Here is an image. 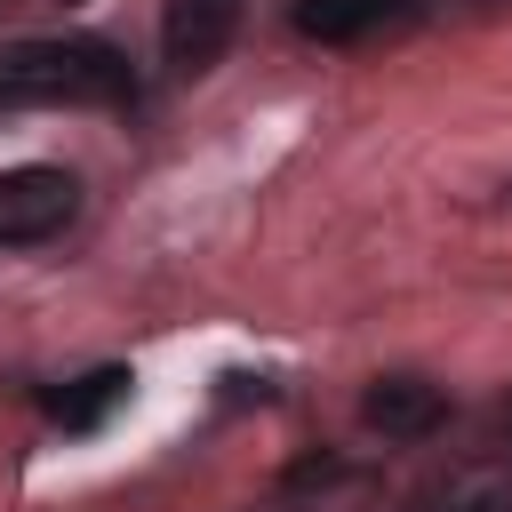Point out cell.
<instances>
[{
	"mask_svg": "<svg viewBox=\"0 0 512 512\" xmlns=\"http://www.w3.org/2000/svg\"><path fill=\"white\" fill-rule=\"evenodd\" d=\"M0 104H136V64L104 40L48 32L0 48Z\"/></svg>",
	"mask_w": 512,
	"mask_h": 512,
	"instance_id": "6da1fadb",
	"label": "cell"
},
{
	"mask_svg": "<svg viewBox=\"0 0 512 512\" xmlns=\"http://www.w3.org/2000/svg\"><path fill=\"white\" fill-rule=\"evenodd\" d=\"M72 216H80L72 168H48V160L0 168V248H40V240H56Z\"/></svg>",
	"mask_w": 512,
	"mask_h": 512,
	"instance_id": "7a4b0ae2",
	"label": "cell"
},
{
	"mask_svg": "<svg viewBox=\"0 0 512 512\" xmlns=\"http://www.w3.org/2000/svg\"><path fill=\"white\" fill-rule=\"evenodd\" d=\"M240 8L248 0H168V16H160V56H168V72H208L224 48H232V32H240Z\"/></svg>",
	"mask_w": 512,
	"mask_h": 512,
	"instance_id": "3957f363",
	"label": "cell"
},
{
	"mask_svg": "<svg viewBox=\"0 0 512 512\" xmlns=\"http://www.w3.org/2000/svg\"><path fill=\"white\" fill-rule=\"evenodd\" d=\"M424 0H296V32L304 40H328V48H352V40H384L400 24H416Z\"/></svg>",
	"mask_w": 512,
	"mask_h": 512,
	"instance_id": "277c9868",
	"label": "cell"
},
{
	"mask_svg": "<svg viewBox=\"0 0 512 512\" xmlns=\"http://www.w3.org/2000/svg\"><path fill=\"white\" fill-rule=\"evenodd\" d=\"M360 416H368L384 440H424V432L448 416V400H440V384H424V376H376L368 400H360Z\"/></svg>",
	"mask_w": 512,
	"mask_h": 512,
	"instance_id": "5b68a950",
	"label": "cell"
},
{
	"mask_svg": "<svg viewBox=\"0 0 512 512\" xmlns=\"http://www.w3.org/2000/svg\"><path fill=\"white\" fill-rule=\"evenodd\" d=\"M128 384H136L128 368H88V376H72L64 392H48V416H56L64 432H96V424L128 400Z\"/></svg>",
	"mask_w": 512,
	"mask_h": 512,
	"instance_id": "8992f818",
	"label": "cell"
}]
</instances>
